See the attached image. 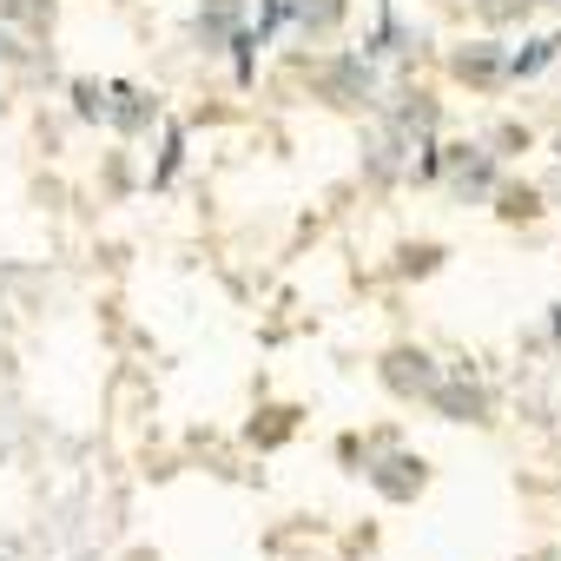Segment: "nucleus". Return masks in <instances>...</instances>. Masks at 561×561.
<instances>
[{"instance_id": "6", "label": "nucleus", "mask_w": 561, "mask_h": 561, "mask_svg": "<svg viewBox=\"0 0 561 561\" xmlns=\"http://www.w3.org/2000/svg\"><path fill=\"white\" fill-rule=\"evenodd\" d=\"M8 8H14V14H47V8H41V0H8Z\"/></svg>"}, {"instance_id": "1", "label": "nucleus", "mask_w": 561, "mask_h": 561, "mask_svg": "<svg viewBox=\"0 0 561 561\" xmlns=\"http://www.w3.org/2000/svg\"><path fill=\"white\" fill-rule=\"evenodd\" d=\"M337 14H344V0H298L305 27H337Z\"/></svg>"}, {"instance_id": "3", "label": "nucleus", "mask_w": 561, "mask_h": 561, "mask_svg": "<svg viewBox=\"0 0 561 561\" xmlns=\"http://www.w3.org/2000/svg\"><path fill=\"white\" fill-rule=\"evenodd\" d=\"M554 47H561V41H535V47L515 60V73H535V67H548V60H554Z\"/></svg>"}, {"instance_id": "5", "label": "nucleus", "mask_w": 561, "mask_h": 561, "mask_svg": "<svg viewBox=\"0 0 561 561\" xmlns=\"http://www.w3.org/2000/svg\"><path fill=\"white\" fill-rule=\"evenodd\" d=\"M522 8H528V0H482L489 21H508V14H522Z\"/></svg>"}, {"instance_id": "2", "label": "nucleus", "mask_w": 561, "mask_h": 561, "mask_svg": "<svg viewBox=\"0 0 561 561\" xmlns=\"http://www.w3.org/2000/svg\"><path fill=\"white\" fill-rule=\"evenodd\" d=\"M456 185H462V192H489V185H495L489 159H456Z\"/></svg>"}, {"instance_id": "4", "label": "nucleus", "mask_w": 561, "mask_h": 561, "mask_svg": "<svg viewBox=\"0 0 561 561\" xmlns=\"http://www.w3.org/2000/svg\"><path fill=\"white\" fill-rule=\"evenodd\" d=\"M456 73H469V80H489V73H495V54H462V60H456Z\"/></svg>"}]
</instances>
